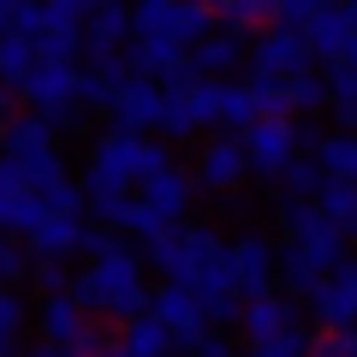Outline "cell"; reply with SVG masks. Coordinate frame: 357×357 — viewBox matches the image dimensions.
Here are the masks:
<instances>
[{
  "label": "cell",
  "instance_id": "obj_1",
  "mask_svg": "<svg viewBox=\"0 0 357 357\" xmlns=\"http://www.w3.org/2000/svg\"><path fill=\"white\" fill-rule=\"evenodd\" d=\"M167 161H173V155H167V143H155L149 131H119V126L102 131V137L89 143V155H84V197H89V215L114 227L119 203H126V197L137 191L149 173H161Z\"/></svg>",
  "mask_w": 357,
  "mask_h": 357
},
{
  "label": "cell",
  "instance_id": "obj_2",
  "mask_svg": "<svg viewBox=\"0 0 357 357\" xmlns=\"http://www.w3.org/2000/svg\"><path fill=\"white\" fill-rule=\"evenodd\" d=\"M143 256L131 250L126 238H107L102 250L89 256V268L84 274H72V292L84 298V310L89 316H107V321H126V316H137V310H149V280H143Z\"/></svg>",
  "mask_w": 357,
  "mask_h": 357
},
{
  "label": "cell",
  "instance_id": "obj_3",
  "mask_svg": "<svg viewBox=\"0 0 357 357\" xmlns=\"http://www.w3.org/2000/svg\"><path fill=\"white\" fill-rule=\"evenodd\" d=\"M77 84H84L77 60H36V66H30V77H24V102L42 107V114H54V119H60V131H77V114H84Z\"/></svg>",
  "mask_w": 357,
  "mask_h": 357
},
{
  "label": "cell",
  "instance_id": "obj_4",
  "mask_svg": "<svg viewBox=\"0 0 357 357\" xmlns=\"http://www.w3.org/2000/svg\"><path fill=\"white\" fill-rule=\"evenodd\" d=\"M238 137H244V149H250V173L262 178V185H280L286 161L298 155V119L292 114H256Z\"/></svg>",
  "mask_w": 357,
  "mask_h": 357
},
{
  "label": "cell",
  "instance_id": "obj_5",
  "mask_svg": "<svg viewBox=\"0 0 357 357\" xmlns=\"http://www.w3.org/2000/svg\"><path fill=\"white\" fill-rule=\"evenodd\" d=\"M131 30H137V6H126V0H102L96 13L84 18V54L89 66H114V72H137V66L126 60V42Z\"/></svg>",
  "mask_w": 357,
  "mask_h": 357
},
{
  "label": "cell",
  "instance_id": "obj_6",
  "mask_svg": "<svg viewBox=\"0 0 357 357\" xmlns=\"http://www.w3.org/2000/svg\"><path fill=\"white\" fill-rule=\"evenodd\" d=\"M280 227H286V238L310 244V250H316L328 268L345 256V227L316 203V197H286V191H280Z\"/></svg>",
  "mask_w": 357,
  "mask_h": 357
},
{
  "label": "cell",
  "instance_id": "obj_7",
  "mask_svg": "<svg viewBox=\"0 0 357 357\" xmlns=\"http://www.w3.org/2000/svg\"><path fill=\"white\" fill-rule=\"evenodd\" d=\"M107 238H114V232L89 227L84 208H48L42 227L30 232V250H36V256H96Z\"/></svg>",
  "mask_w": 357,
  "mask_h": 357
},
{
  "label": "cell",
  "instance_id": "obj_8",
  "mask_svg": "<svg viewBox=\"0 0 357 357\" xmlns=\"http://www.w3.org/2000/svg\"><path fill=\"white\" fill-rule=\"evenodd\" d=\"M42 215H48V197H42L36 185L24 178L18 155L0 149V232H18V238H30V232L42 227Z\"/></svg>",
  "mask_w": 357,
  "mask_h": 357
},
{
  "label": "cell",
  "instance_id": "obj_9",
  "mask_svg": "<svg viewBox=\"0 0 357 357\" xmlns=\"http://www.w3.org/2000/svg\"><path fill=\"white\" fill-rule=\"evenodd\" d=\"M161 107H167V89L155 84V72H131V77H119L114 102H107V126H119V131H161Z\"/></svg>",
  "mask_w": 357,
  "mask_h": 357
},
{
  "label": "cell",
  "instance_id": "obj_10",
  "mask_svg": "<svg viewBox=\"0 0 357 357\" xmlns=\"http://www.w3.org/2000/svg\"><path fill=\"white\" fill-rule=\"evenodd\" d=\"M36 321H42V340H30V351L66 357V351H77V333H84L96 316L84 310V298H77V292H48V298H42V310H36Z\"/></svg>",
  "mask_w": 357,
  "mask_h": 357
},
{
  "label": "cell",
  "instance_id": "obj_11",
  "mask_svg": "<svg viewBox=\"0 0 357 357\" xmlns=\"http://www.w3.org/2000/svg\"><path fill=\"white\" fill-rule=\"evenodd\" d=\"M197 185L203 191H215V197H232L250 178V149H244V137L238 131H220V137H208L203 143V155H197Z\"/></svg>",
  "mask_w": 357,
  "mask_h": 357
},
{
  "label": "cell",
  "instance_id": "obj_12",
  "mask_svg": "<svg viewBox=\"0 0 357 357\" xmlns=\"http://www.w3.org/2000/svg\"><path fill=\"white\" fill-rule=\"evenodd\" d=\"M304 66H316V48H310L304 24H268L262 36H256V48H250V72L292 77V72H304Z\"/></svg>",
  "mask_w": 357,
  "mask_h": 357
},
{
  "label": "cell",
  "instance_id": "obj_13",
  "mask_svg": "<svg viewBox=\"0 0 357 357\" xmlns=\"http://www.w3.org/2000/svg\"><path fill=\"white\" fill-rule=\"evenodd\" d=\"M232 274H238V292H268V286L280 280V244L268 238V232H238L232 238Z\"/></svg>",
  "mask_w": 357,
  "mask_h": 357
},
{
  "label": "cell",
  "instance_id": "obj_14",
  "mask_svg": "<svg viewBox=\"0 0 357 357\" xmlns=\"http://www.w3.org/2000/svg\"><path fill=\"white\" fill-rule=\"evenodd\" d=\"M203 126H215V119H208V102H203V77L185 84V89H167L161 137L167 143H191V137H203Z\"/></svg>",
  "mask_w": 357,
  "mask_h": 357
},
{
  "label": "cell",
  "instance_id": "obj_15",
  "mask_svg": "<svg viewBox=\"0 0 357 357\" xmlns=\"http://www.w3.org/2000/svg\"><path fill=\"white\" fill-rule=\"evenodd\" d=\"M292 321H304L298 316V292H250L244 298V316H238V328H244V340H262V333H280V328H292Z\"/></svg>",
  "mask_w": 357,
  "mask_h": 357
},
{
  "label": "cell",
  "instance_id": "obj_16",
  "mask_svg": "<svg viewBox=\"0 0 357 357\" xmlns=\"http://www.w3.org/2000/svg\"><path fill=\"white\" fill-rule=\"evenodd\" d=\"M149 310H155V316H161L167 328L178 333V340H191L197 328H208V304H203V298H197L185 280H167L161 292L149 298Z\"/></svg>",
  "mask_w": 357,
  "mask_h": 357
},
{
  "label": "cell",
  "instance_id": "obj_17",
  "mask_svg": "<svg viewBox=\"0 0 357 357\" xmlns=\"http://www.w3.org/2000/svg\"><path fill=\"white\" fill-rule=\"evenodd\" d=\"M351 30H357V18H351V6H316V13L304 18V36H310V48H316V60H340L345 54V42H351Z\"/></svg>",
  "mask_w": 357,
  "mask_h": 357
},
{
  "label": "cell",
  "instance_id": "obj_18",
  "mask_svg": "<svg viewBox=\"0 0 357 357\" xmlns=\"http://www.w3.org/2000/svg\"><path fill=\"white\" fill-rule=\"evenodd\" d=\"M114 351H131V357H161V351H178V333L167 328L155 310H137V316H126V328L114 333Z\"/></svg>",
  "mask_w": 357,
  "mask_h": 357
},
{
  "label": "cell",
  "instance_id": "obj_19",
  "mask_svg": "<svg viewBox=\"0 0 357 357\" xmlns=\"http://www.w3.org/2000/svg\"><path fill=\"white\" fill-rule=\"evenodd\" d=\"M54 137H60V119L42 114V107H24L13 126H0V149H6V155H36V149H54Z\"/></svg>",
  "mask_w": 357,
  "mask_h": 357
},
{
  "label": "cell",
  "instance_id": "obj_20",
  "mask_svg": "<svg viewBox=\"0 0 357 357\" xmlns=\"http://www.w3.org/2000/svg\"><path fill=\"white\" fill-rule=\"evenodd\" d=\"M191 60L203 66V72H215V77H232L244 60H250V48H244V30H232V24L208 30V36L191 48Z\"/></svg>",
  "mask_w": 357,
  "mask_h": 357
},
{
  "label": "cell",
  "instance_id": "obj_21",
  "mask_svg": "<svg viewBox=\"0 0 357 357\" xmlns=\"http://www.w3.org/2000/svg\"><path fill=\"white\" fill-rule=\"evenodd\" d=\"M328 274H333V268L321 262V256L310 250V244H298V238H286V244H280V286H286V292L310 298L321 280H328Z\"/></svg>",
  "mask_w": 357,
  "mask_h": 357
},
{
  "label": "cell",
  "instance_id": "obj_22",
  "mask_svg": "<svg viewBox=\"0 0 357 357\" xmlns=\"http://www.w3.org/2000/svg\"><path fill=\"white\" fill-rule=\"evenodd\" d=\"M185 54L191 48L178 36H167V30H131V42H126V60L137 66V72H155V77H161L167 66H178Z\"/></svg>",
  "mask_w": 357,
  "mask_h": 357
},
{
  "label": "cell",
  "instance_id": "obj_23",
  "mask_svg": "<svg viewBox=\"0 0 357 357\" xmlns=\"http://www.w3.org/2000/svg\"><path fill=\"white\" fill-rule=\"evenodd\" d=\"M316 203L345 227V238H357V178L328 173V178H321V191H316Z\"/></svg>",
  "mask_w": 357,
  "mask_h": 357
},
{
  "label": "cell",
  "instance_id": "obj_24",
  "mask_svg": "<svg viewBox=\"0 0 357 357\" xmlns=\"http://www.w3.org/2000/svg\"><path fill=\"white\" fill-rule=\"evenodd\" d=\"M36 60L42 54H36V36H30V30H0V77H13V84L24 89V77H30Z\"/></svg>",
  "mask_w": 357,
  "mask_h": 357
},
{
  "label": "cell",
  "instance_id": "obj_25",
  "mask_svg": "<svg viewBox=\"0 0 357 357\" xmlns=\"http://www.w3.org/2000/svg\"><path fill=\"white\" fill-rule=\"evenodd\" d=\"M321 178H328L321 155H316V149H298L292 161H286V173H280V185H274V191H286V197H316Z\"/></svg>",
  "mask_w": 357,
  "mask_h": 357
},
{
  "label": "cell",
  "instance_id": "obj_26",
  "mask_svg": "<svg viewBox=\"0 0 357 357\" xmlns=\"http://www.w3.org/2000/svg\"><path fill=\"white\" fill-rule=\"evenodd\" d=\"M215 18L232 30H268V24H280V0H220Z\"/></svg>",
  "mask_w": 357,
  "mask_h": 357
},
{
  "label": "cell",
  "instance_id": "obj_27",
  "mask_svg": "<svg viewBox=\"0 0 357 357\" xmlns=\"http://www.w3.org/2000/svg\"><path fill=\"white\" fill-rule=\"evenodd\" d=\"M250 351H256V357H304V351H316V333H304V328L292 321V328H280V333L250 340Z\"/></svg>",
  "mask_w": 357,
  "mask_h": 357
},
{
  "label": "cell",
  "instance_id": "obj_28",
  "mask_svg": "<svg viewBox=\"0 0 357 357\" xmlns=\"http://www.w3.org/2000/svg\"><path fill=\"white\" fill-rule=\"evenodd\" d=\"M328 89H333V114H340V126L357 131V66H351V60H333Z\"/></svg>",
  "mask_w": 357,
  "mask_h": 357
},
{
  "label": "cell",
  "instance_id": "obj_29",
  "mask_svg": "<svg viewBox=\"0 0 357 357\" xmlns=\"http://www.w3.org/2000/svg\"><path fill=\"white\" fill-rule=\"evenodd\" d=\"M250 96H256V114H298L292 107V84L274 72H250Z\"/></svg>",
  "mask_w": 357,
  "mask_h": 357
},
{
  "label": "cell",
  "instance_id": "obj_30",
  "mask_svg": "<svg viewBox=\"0 0 357 357\" xmlns=\"http://www.w3.org/2000/svg\"><path fill=\"white\" fill-rule=\"evenodd\" d=\"M286 84H292V107H298V114H316V107H328V102H333L328 77H321L316 66H304V72H292Z\"/></svg>",
  "mask_w": 357,
  "mask_h": 357
},
{
  "label": "cell",
  "instance_id": "obj_31",
  "mask_svg": "<svg viewBox=\"0 0 357 357\" xmlns=\"http://www.w3.org/2000/svg\"><path fill=\"white\" fill-rule=\"evenodd\" d=\"M321 167L328 173H345V178H357V131H333V137H321Z\"/></svg>",
  "mask_w": 357,
  "mask_h": 357
},
{
  "label": "cell",
  "instance_id": "obj_32",
  "mask_svg": "<svg viewBox=\"0 0 357 357\" xmlns=\"http://www.w3.org/2000/svg\"><path fill=\"white\" fill-rule=\"evenodd\" d=\"M30 262H36V250H24L18 232H0V280H6V286H24L30 280Z\"/></svg>",
  "mask_w": 357,
  "mask_h": 357
},
{
  "label": "cell",
  "instance_id": "obj_33",
  "mask_svg": "<svg viewBox=\"0 0 357 357\" xmlns=\"http://www.w3.org/2000/svg\"><path fill=\"white\" fill-rule=\"evenodd\" d=\"M66 262H72V256H36V262H30V280L42 286V298H48V292H72Z\"/></svg>",
  "mask_w": 357,
  "mask_h": 357
},
{
  "label": "cell",
  "instance_id": "obj_34",
  "mask_svg": "<svg viewBox=\"0 0 357 357\" xmlns=\"http://www.w3.org/2000/svg\"><path fill=\"white\" fill-rule=\"evenodd\" d=\"M24 321H30V310H24V292L0 280V333H18V340H24Z\"/></svg>",
  "mask_w": 357,
  "mask_h": 357
},
{
  "label": "cell",
  "instance_id": "obj_35",
  "mask_svg": "<svg viewBox=\"0 0 357 357\" xmlns=\"http://www.w3.org/2000/svg\"><path fill=\"white\" fill-rule=\"evenodd\" d=\"M178 351H197V357H227V351H232V333H220L215 321H208V328H197L191 340H178Z\"/></svg>",
  "mask_w": 357,
  "mask_h": 357
},
{
  "label": "cell",
  "instance_id": "obj_36",
  "mask_svg": "<svg viewBox=\"0 0 357 357\" xmlns=\"http://www.w3.org/2000/svg\"><path fill=\"white\" fill-rule=\"evenodd\" d=\"M316 351H333V357H357V328H321V333H316Z\"/></svg>",
  "mask_w": 357,
  "mask_h": 357
},
{
  "label": "cell",
  "instance_id": "obj_37",
  "mask_svg": "<svg viewBox=\"0 0 357 357\" xmlns=\"http://www.w3.org/2000/svg\"><path fill=\"white\" fill-rule=\"evenodd\" d=\"M18 102H24V89H18L13 77H0V126H13V119L24 114V107H18Z\"/></svg>",
  "mask_w": 357,
  "mask_h": 357
},
{
  "label": "cell",
  "instance_id": "obj_38",
  "mask_svg": "<svg viewBox=\"0 0 357 357\" xmlns=\"http://www.w3.org/2000/svg\"><path fill=\"white\" fill-rule=\"evenodd\" d=\"M96 351H114V333H102L96 321H89V328L77 333V357H96Z\"/></svg>",
  "mask_w": 357,
  "mask_h": 357
},
{
  "label": "cell",
  "instance_id": "obj_39",
  "mask_svg": "<svg viewBox=\"0 0 357 357\" xmlns=\"http://www.w3.org/2000/svg\"><path fill=\"white\" fill-rule=\"evenodd\" d=\"M18 345H24L18 333H0V357H6V351H18Z\"/></svg>",
  "mask_w": 357,
  "mask_h": 357
},
{
  "label": "cell",
  "instance_id": "obj_40",
  "mask_svg": "<svg viewBox=\"0 0 357 357\" xmlns=\"http://www.w3.org/2000/svg\"><path fill=\"white\" fill-rule=\"evenodd\" d=\"M340 60H351V66H357V30H351V42H345V54H340Z\"/></svg>",
  "mask_w": 357,
  "mask_h": 357
},
{
  "label": "cell",
  "instance_id": "obj_41",
  "mask_svg": "<svg viewBox=\"0 0 357 357\" xmlns=\"http://www.w3.org/2000/svg\"><path fill=\"white\" fill-rule=\"evenodd\" d=\"M13 24V0H0V30Z\"/></svg>",
  "mask_w": 357,
  "mask_h": 357
},
{
  "label": "cell",
  "instance_id": "obj_42",
  "mask_svg": "<svg viewBox=\"0 0 357 357\" xmlns=\"http://www.w3.org/2000/svg\"><path fill=\"white\" fill-rule=\"evenodd\" d=\"M197 6H220V0H197Z\"/></svg>",
  "mask_w": 357,
  "mask_h": 357
},
{
  "label": "cell",
  "instance_id": "obj_43",
  "mask_svg": "<svg viewBox=\"0 0 357 357\" xmlns=\"http://www.w3.org/2000/svg\"><path fill=\"white\" fill-rule=\"evenodd\" d=\"M345 6H351V18H357V0H345Z\"/></svg>",
  "mask_w": 357,
  "mask_h": 357
},
{
  "label": "cell",
  "instance_id": "obj_44",
  "mask_svg": "<svg viewBox=\"0 0 357 357\" xmlns=\"http://www.w3.org/2000/svg\"><path fill=\"white\" fill-rule=\"evenodd\" d=\"M13 6H18V0H13Z\"/></svg>",
  "mask_w": 357,
  "mask_h": 357
}]
</instances>
